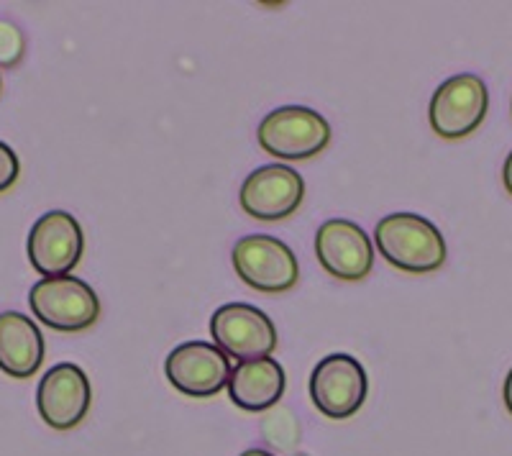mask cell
I'll use <instances>...</instances> for the list:
<instances>
[{"label": "cell", "instance_id": "17", "mask_svg": "<svg viewBox=\"0 0 512 456\" xmlns=\"http://www.w3.org/2000/svg\"><path fill=\"white\" fill-rule=\"evenodd\" d=\"M502 398H505L507 413H510V416H512V369H510V372H507V377H505V387H502Z\"/></svg>", "mask_w": 512, "mask_h": 456}, {"label": "cell", "instance_id": "7", "mask_svg": "<svg viewBox=\"0 0 512 456\" xmlns=\"http://www.w3.org/2000/svg\"><path fill=\"white\" fill-rule=\"evenodd\" d=\"M210 336L218 349L239 362L272 357L277 328L272 318L249 303H228L210 316Z\"/></svg>", "mask_w": 512, "mask_h": 456}, {"label": "cell", "instance_id": "3", "mask_svg": "<svg viewBox=\"0 0 512 456\" xmlns=\"http://www.w3.org/2000/svg\"><path fill=\"white\" fill-rule=\"evenodd\" d=\"M34 316L62 334H80L100 318V298L80 277H44L29 293Z\"/></svg>", "mask_w": 512, "mask_h": 456}, {"label": "cell", "instance_id": "1", "mask_svg": "<svg viewBox=\"0 0 512 456\" xmlns=\"http://www.w3.org/2000/svg\"><path fill=\"white\" fill-rule=\"evenodd\" d=\"M377 252L408 275H428L446 262V239L436 223L418 213H390L374 231Z\"/></svg>", "mask_w": 512, "mask_h": 456}, {"label": "cell", "instance_id": "9", "mask_svg": "<svg viewBox=\"0 0 512 456\" xmlns=\"http://www.w3.org/2000/svg\"><path fill=\"white\" fill-rule=\"evenodd\" d=\"M231 359L216 344L187 341L177 346L164 362L169 385L187 398H216L231 380Z\"/></svg>", "mask_w": 512, "mask_h": 456}, {"label": "cell", "instance_id": "13", "mask_svg": "<svg viewBox=\"0 0 512 456\" xmlns=\"http://www.w3.org/2000/svg\"><path fill=\"white\" fill-rule=\"evenodd\" d=\"M44 336L29 316L18 310L0 313V372L13 380H29L44 362Z\"/></svg>", "mask_w": 512, "mask_h": 456}, {"label": "cell", "instance_id": "16", "mask_svg": "<svg viewBox=\"0 0 512 456\" xmlns=\"http://www.w3.org/2000/svg\"><path fill=\"white\" fill-rule=\"evenodd\" d=\"M18 175H21L18 154L8 147L6 141H0V193H8L18 182Z\"/></svg>", "mask_w": 512, "mask_h": 456}, {"label": "cell", "instance_id": "19", "mask_svg": "<svg viewBox=\"0 0 512 456\" xmlns=\"http://www.w3.org/2000/svg\"><path fill=\"white\" fill-rule=\"evenodd\" d=\"M241 456H274V454H269V451L264 449H246Z\"/></svg>", "mask_w": 512, "mask_h": 456}, {"label": "cell", "instance_id": "6", "mask_svg": "<svg viewBox=\"0 0 512 456\" xmlns=\"http://www.w3.org/2000/svg\"><path fill=\"white\" fill-rule=\"evenodd\" d=\"M489 108V90L482 77L477 75H454L443 82L433 93L428 118L431 129L441 139L456 141L466 139L482 126Z\"/></svg>", "mask_w": 512, "mask_h": 456}, {"label": "cell", "instance_id": "20", "mask_svg": "<svg viewBox=\"0 0 512 456\" xmlns=\"http://www.w3.org/2000/svg\"><path fill=\"white\" fill-rule=\"evenodd\" d=\"M0 88H3V82H0Z\"/></svg>", "mask_w": 512, "mask_h": 456}, {"label": "cell", "instance_id": "14", "mask_svg": "<svg viewBox=\"0 0 512 456\" xmlns=\"http://www.w3.org/2000/svg\"><path fill=\"white\" fill-rule=\"evenodd\" d=\"M287 377L285 369L277 359H251V362H239L233 367L231 380H228V395L233 405L249 413H264L274 408L285 395Z\"/></svg>", "mask_w": 512, "mask_h": 456}, {"label": "cell", "instance_id": "11", "mask_svg": "<svg viewBox=\"0 0 512 456\" xmlns=\"http://www.w3.org/2000/svg\"><path fill=\"white\" fill-rule=\"evenodd\" d=\"M93 390L88 375L77 364H57L41 377L36 390V408L54 431H72L88 418Z\"/></svg>", "mask_w": 512, "mask_h": 456}, {"label": "cell", "instance_id": "4", "mask_svg": "<svg viewBox=\"0 0 512 456\" xmlns=\"http://www.w3.org/2000/svg\"><path fill=\"white\" fill-rule=\"evenodd\" d=\"M233 269L241 282L267 295H280L292 290L300 280L297 257L285 241L267 234H251L233 246Z\"/></svg>", "mask_w": 512, "mask_h": 456}, {"label": "cell", "instance_id": "2", "mask_svg": "<svg viewBox=\"0 0 512 456\" xmlns=\"http://www.w3.org/2000/svg\"><path fill=\"white\" fill-rule=\"evenodd\" d=\"M256 141L272 157L305 162L318 157L331 144V123L313 108L285 106L259 123Z\"/></svg>", "mask_w": 512, "mask_h": 456}, {"label": "cell", "instance_id": "12", "mask_svg": "<svg viewBox=\"0 0 512 456\" xmlns=\"http://www.w3.org/2000/svg\"><path fill=\"white\" fill-rule=\"evenodd\" d=\"M315 257L328 275L344 282H359L374 267V244L354 221L333 218L315 234Z\"/></svg>", "mask_w": 512, "mask_h": 456}, {"label": "cell", "instance_id": "15", "mask_svg": "<svg viewBox=\"0 0 512 456\" xmlns=\"http://www.w3.org/2000/svg\"><path fill=\"white\" fill-rule=\"evenodd\" d=\"M26 52V39L16 24L0 21V70L16 67Z\"/></svg>", "mask_w": 512, "mask_h": 456}, {"label": "cell", "instance_id": "8", "mask_svg": "<svg viewBox=\"0 0 512 456\" xmlns=\"http://www.w3.org/2000/svg\"><path fill=\"white\" fill-rule=\"evenodd\" d=\"M31 267L44 277H64L80 264L85 234L77 218L67 211H49L34 223L29 234Z\"/></svg>", "mask_w": 512, "mask_h": 456}, {"label": "cell", "instance_id": "5", "mask_svg": "<svg viewBox=\"0 0 512 456\" xmlns=\"http://www.w3.org/2000/svg\"><path fill=\"white\" fill-rule=\"evenodd\" d=\"M369 377L361 362L351 354H328L315 364L310 375V400L333 421H346L364 405Z\"/></svg>", "mask_w": 512, "mask_h": 456}, {"label": "cell", "instance_id": "10", "mask_svg": "<svg viewBox=\"0 0 512 456\" xmlns=\"http://www.w3.org/2000/svg\"><path fill=\"white\" fill-rule=\"evenodd\" d=\"M305 180L287 164H267L241 185L239 203L256 221H285L303 205Z\"/></svg>", "mask_w": 512, "mask_h": 456}, {"label": "cell", "instance_id": "18", "mask_svg": "<svg viewBox=\"0 0 512 456\" xmlns=\"http://www.w3.org/2000/svg\"><path fill=\"white\" fill-rule=\"evenodd\" d=\"M502 182H505V190L512 195V152L507 154L505 167H502Z\"/></svg>", "mask_w": 512, "mask_h": 456}, {"label": "cell", "instance_id": "21", "mask_svg": "<svg viewBox=\"0 0 512 456\" xmlns=\"http://www.w3.org/2000/svg\"><path fill=\"white\" fill-rule=\"evenodd\" d=\"M297 456H305V454H297Z\"/></svg>", "mask_w": 512, "mask_h": 456}]
</instances>
